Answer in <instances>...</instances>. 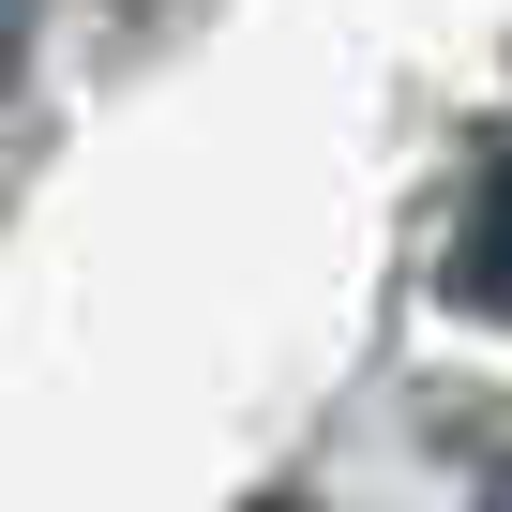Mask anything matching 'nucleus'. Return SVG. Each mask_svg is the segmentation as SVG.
Wrapping results in <instances>:
<instances>
[{
  "mask_svg": "<svg viewBox=\"0 0 512 512\" xmlns=\"http://www.w3.org/2000/svg\"><path fill=\"white\" fill-rule=\"evenodd\" d=\"M437 287H452L467 317H512V136H482V166H467V211H452Z\"/></svg>",
  "mask_w": 512,
  "mask_h": 512,
  "instance_id": "1",
  "label": "nucleus"
},
{
  "mask_svg": "<svg viewBox=\"0 0 512 512\" xmlns=\"http://www.w3.org/2000/svg\"><path fill=\"white\" fill-rule=\"evenodd\" d=\"M31 61V0H0V76H16Z\"/></svg>",
  "mask_w": 512,
  "mask_h": 512,
  "instance_id": "2",
  "label": "nucleus"
},
{
  "mask_svg": "<svg viewBox=\"0 0 512 512\" xmlns=\"http://www.w3.org/2000/svg\"><path fill=\"white\" fill-rule=\"evenodd\" d=\"M256 512H302V497H256Z\"/></svg>",
  "mask_w": 512,
  "mask_h": 512,
  "instance_id": "3",
  "label": "nucleus"
},
{
  "mask_svg": "<svg viewBox=\"0 0 512 512\" xmlns=\"http://www.w3.org/2000/svg\"><path fill=\"white\" fill-rule=\"evenodd\" d=\"M497 512H512V467H497Z\"/></svg>",
  "mask_w": 512,
  "mask_h": 512,
  "instance_id": "4",
  "label": "nucleus"
}]
</instances>
